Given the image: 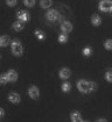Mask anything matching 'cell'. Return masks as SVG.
I'll return each mask as SVG.
<instances>
[{
  "mask_svg": "<svg viewBox=\"0 0 112 122\" xmlns=\"http://www.w3.org/2000/svg\"><path fill=\"white\" fill-rule=\"evenodd\" d=\"M77 88L82 93H89L91 91L97 90V84L96 83H91V81H86V80H79L77 83Z\"/></svg>",
  "mask_w": 112,
  "mask_h": 122,
  "instance_id": "cell-1",
  "label": "cell"
},
{
  "mask_svg": "<svg viewBox=\"0 0 112 122\" xmlns=\"http://www.w3.org/2000/svg\"><path fill=\"white\" fill-rule=\"evenodd\" d=\"M22 51H23L22 44L19 42L18 40H14V41L12 42V52H13L15 56H21V55H22Z\"/></svg>",
  "mask_w": 112,
  "mask_h": 122,
  "instance_id": "cell-2",
  "label": "cell"
},
{
  "mask_svg": "<svg viewBox=\"0 0 112 122\" xmlns=\"http://www.w3.org/2000/svg\"><path fill=\"white\" fill-rule=\"evenodd\" d=\"M47 19L49 21H60L61 20V14L56 10H50L47 13Z\"/></svg>",
  "mask_w": 112,
  "mask_h": 122,
  "instance_id": "cell-3",
  "label": "cell"
},
{
  "mask_svg": "<svg viewBox=\"0 0 112 122\" xmlns=\"http://www.w3.org/2000/svg\"><path fill=\"white\" fill-rule=\"evenodd\" d=\"M99 10L103 12H109L112 10V2L110 0H102L99 2Z\"/></svg>",
  "mask_w": 112,
  "mask_h": 122,
  "instance_id": "cell-4",
  "label": "cell"
},
{
  "mask_svg": "<svg viewBox=\"0 0 112 122\" xmlns=\"http://www.w3.org/2000/svg\"><path fill=\"white\" fill-rule=\"evenodd\" d=\"M28 94H29V97H30L32 99L36 100V99H39V95H40L39 88H37L35 85H32V86L28 88Z\"/></svg>",
  "mask_w": 112,
  "mask_h": 122,
  "instance_id": "cell-5",
  "label": "cell"
},
{
  "mask_svg": "<svg viewBox=\"0 0 112 122\" xmlns=\"http://www.w3.org/2000/svg\"><path fill=\"white\" fill-rule=\"evenodd\" d=\"M61 29H62L63 33L68 34V33H70L73 30V26H71V23L69 21H63L62 25H61Z\"/></svg>",
  "mask_w": 112,
  "mask_h": 122,
  "instance_id": "cell-6",
  "label": "cell"
},
{
  "mask_svg": "<svg viewBox=\"0 0 112 122\" xmlns=\"http://www.w3.org/2000/svg\"><path fill=\"white\" fill-rule=\"evenodd\" d=\"M17 16H18L19 20H23V21H28L29 20V14L26 10H18Z\"/></svg>",
  "mask_w": 112,
  "mask_h": 122,
  "instance_id": "cell-7",
  "label": "cell"
},
{
  "mask_svg": "<svg viewBox=\"0 0 112 122\" xmlns=\"http://www.w3.org/2000/svg\"><path fill=\"white\" fill-rule=\"evenodd\" d=\"M6 75H7V78H8L9 81H12V83L17 81V79H18V73H17L14 70H9Z\"/></svg>",
  "mask_w": 112,
  "mask_h": 122,
  "instance_id": "cell-8",
  "label": "cell"
},
{
  "mask_svg": "<svg viewBox=\"0 0 112 122\" xmlns=\"http://www.w3.org/2000/svg\"><path fill=\"white\" fill-rule=\"evenodd\" d=\"M8 100L13 103H18V102H20V95L18 93H15V92H12L8 95Z\"/></svg>",
  "mask_w": 112,
  "mask_h": 122,
  "instance_id": "cell-9",
  "label": "cell"
},
{
  "mask_svg": "<svg viewBox=\"0 0 112 122\" xmlns=\"http://www.w3.org/2000/svg\"><path fill=\"white\" fill-rule=\"evenodd\" d=\"M23 27H25V21H23V20H19V21H17V22L13 23V29L17 30V31L22 30Z\"/></svg>",
  "mask_w": 112,
  "mask_h": 122,
  "instance_id": "cell-10",
  "label": "cell"
},
{
  "mask_svg": "<svg viewBox=\"0 0 112 122\" xmlns=\"http://www.w3.org/2000/svg\"><path fill=\"white\" fill-rule=\"evenodd\" d=\"M70 75H71V72H70V70L67 69V67L60 70V77H61L62 79H68V78L70 77Z\"/></svg>",
  "mask_w": 112,
  "mask_h": 122,
  "instance_id": "cell-11",
  "label": "cell"
},
{
  "mask_svg": "<svg viewBox=\"0 0 112 122\" xmlns=\"http://www.w3.org/2000/svg\"><path fill=\"white\" fill-rule=\"evenodd\" d=\"M70 116H71V120H73L74 122L83 121V119H82V115H81V113H79V112H73Z\"/></svg>",
  "mask_w": 112,
  "mask_h": 122,
  "instance_id": "cell-12",
  "label": "cell"
},
{
  "mask_svg": "<svg viewBox=\"0 0 112 122\" xmlns=\"http://www.w3.org/2000/svg\"><path fill=\"white\" fill-rule=\"evenodd\" d=\"M40 5H41L42 8H49L53 5V1L51 0H41L40 1Z\"/></svg>",
  "mask_w": 112,
  "mask_h": 122,
  "instance_id": "cell-13",
  "label": "cell"
},
{
  "mask_svg": "<svg viewBox=\"0 0 112 122\" xmlns=\"http://www.w3.org/2000/svg\"><path fill=\"white\" fill-rule=\"evenodd\" d=\"M9 43V37L8 36H1L0 37V47H6Z\"/></svg>",
  "mask_w": 112,
  "mask_h": 122,
  "instance_id": "cell-14",
  "label": "cell"
},
{
  "mask_svg": "<svg viewBox=\"0 0 112 122\" xmlns=\"http://www.w3.org/2000/svg\"><path fill=\"white\" fill-rule=\"evenodd\" d=\"M91 22H92L93 26H99L101 22H102V20H101V18L98 15H93L92 18H91Z\"/></svg>",
  "mask_w": 112,
  "mask_h": 122,
  "instance_id": "cell-15",
  "label": "cell"
},
{
  "mask_svg": "<svg viewBox=\"0 0 112 122\" xmlns=\"http://www.w3.org/2000/svg\"><path fill=\"white\" fill-rule=\"evenodd\" d=\"M70 88H71V85L69 84L68 81L63 83V85H62V91H63V92H69Z\"/></svg>",
  "mask_w": 112,
  "mask_h": 122,
  "instance_id": "cell-16",
  "label": "cell"
},
{
  "mask_svg": "<svg viewBox=\"0 0 112 122\" xmlns=\"http://www.w3.org/2000/svg\"><path fill=\"white\" fill-rule=\"evenodd\" d=\"M9 80H8V78H7V75H1L0 76V84L1 85H5V84H7Z\"/></svg>",
  "mask_w": 112,
  "mask_h": 122,
  "instance_id": "cell-17",
  "label": "cell"
},
{
  "mask_svg": "<svg viewBox=\"0 0 112 122\" xmlns=\"http://www.w3.org/2000/svg\"><path fill=\"white\" fill-rule=\"evenodd\" d=\"M23 2L27 7H33L35 5V0H23Z\"/></svg>",
  "mask_w": 112,
  "mask_h": 122,
  "instance_id": "cell-18",
  "label": "cell"
},
{
  "mask_svg": "<svg viewBox=\"0 0 112 122\" xmlns=\"http://www.w3.org/2000/svg\"><path fill=\"white\" fill-rule=\"evenodd\" d=\"M58 41L61 42V43H65L67 41H68V37H67V34L63 33L62 35H60V37H58Z\"/></svg>",
  "mask_w": 112,
  "mask_h": 122,
  "instance_id": "cell-19",
  "label": "cell"
},
{
  "mask_svg": "<svg viewBox=\"0 0 112 122\" xmlns=\"http://www.w3.org/2000/svg\"><path fill=\"white\" fill-rule=\"evenodd\" d=\"M105 78H106V80H107V81L112 83V70H109V71L106 72V75H105Z\"/></svg>",
  "mask_w": 112,
  "mask_h": 122,
  "instance_id": "cell-20",
  "label": "cell"
},
{
  "mask_svg": "<svg viewBox=\"0 0 112 122\" xmlns=\"http://www.w3.org/2000/svg\"><path fill=\"white\" fill-rule=\"evenodd\" d=\"M105 49L112 50V40H107V41L105 42Z\"/></svg>",
  "mask_w": 112,
  "mask_h": 122,
  "instance_id": "cell-21",
  "label": "cell"
},
{
  "mask_svg": "<svg viewBox=\"0 0 112 122\" xmlns=\"http://www.w3.org/2000/svg\"><path fill=\"white\" fill-rule=\"evenodd\" d=\"M35 35H36V36L40 38V40H43V38H45V34H43L41 30H37L36 33H35Z\"/></svg>",
  "mask_w": 112,
  "mask_h": 122,
  "instance_id": "cell-22",
  "label": "cell"
},
{
  "mask_svg": "<svg viewBox=\"0 0 112 122\" xmlns=\"http://www.w3.org/2000/svg\"><path fill=\"white\" fill-rule=\"evenodd\" d=\"M83 54L85 55V56H90V55H91V49H90L89 47L85 48V49L83 50Z\"/></svg>",
  "mask_w": 112,
  "mask_h": 122,
  "instance_id": "cell-23",
  "label": "cell"
},
{
  "mask_svg": "<svg viewBox=\"0 0 112 122\" xmlns=\"http://www.w3.org/2000/svg\"><path fill=\"white\" fill-rule=\"evenodd\" d=\"M6 2H7V5H8V6L13 7V6H15V4H17V0H6Z\"/></svg>",
  "mask_w": 112,
  "mask_h": 122,
  "instance_id": "cell-24",
  "label": "cell"
},
{
  "mask_svg": "<svg viewBox=\"0 0 112 122\" xmlns=\"http://www.w3.org/2000/svg\"><path fill=\"white\" fill-rule=\"evenodd\" d=\"M5 115V112H4V109L2 108H0V117H2Z\"/></svg>",
  "mask_w": 112,
  "mask_h": 122,
  "instance_id": "cell-25",
  "label": "cell"
},
{
  "mask_svg": "<svg viewBox=\"0 0 112 122\" xmlns=\"http://www.w3.org/2000/svg\"><path fill=\"white\" fill-rule=\"evenodd\" d=\"M111 13H112V10H111Z\"/></svg>",
  "mask_w": 112,
  "mask_h": 122,
  "instance_id": "cell-26",
  "label": "cell"
}]
</instances>
